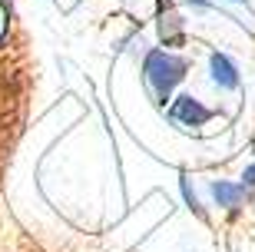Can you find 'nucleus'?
Listing matches in <instances>:
<instances>
[{"label":"nucleus","mask_w":255,"mask_h":252,"mask_svg":"<svg viewBox=\"0 0 255 252\" xmlns=\"http://www.w3.org/2000/svg\"><path fill=\"white\" fill-rule=\"evenodd\" d=\"M186 70H189V63H186L182 56H176V53H166V50H152V53L146 56L142 73H146V83H149L156 103H166V100H169L172 86L186 76Z\"/></svg>","instance_id":"1"},{"label":"nucleus","mask_w":255,"mask_h":252,"mask_svg":"<svg viewBox=\"0 0 255 252\" xmlns=\"http://www.w3.org/2000/svg\"><path fill=\"white\" fill-rule=\"evenodd\" d=\"M169 116L182 126H202V123L212 120V110L202 106L199 100H192V96H176V103L169 106Z\"/></svg>","instance_id":"2"},{"label":"nucleus","mask_w":255,"mask_h":252,"mask_svg":"<svg viewBox=\"0 0 255 252\" xmlns=\"http://www.w3.org/2000/svg\"><path fill=\"white\" fill-rule=\"evenodd\" d=\"M209 70H212V83H216L219 90H239V70L226 53H212Z\"/></svg>","instance_id":"3"},{"label":"nucleus","mask_w":255,"mask_h":252,"mask_svg":"<svg viewBox=\"0 0 255 252\" xmlns=\"http://www.w3.org/2000/svg\"><path fill=\"white\" fill-rule=\"evenodd\" d=\"M212 196H216L219 206H226V209H239V206L249 199V186H242V183H212Z\"/></svg>","instance_id":"4"},{"label":"nucleus","mask_w":255,"mask_h":252,"mask_svg":"<svg viewBox=\"0 0 255 252\" xmlns=\"http://www.w3.org/2000/svg\"><path fill=\"white\" fill-rule=\"evenodd\" d=\"M159 33H162V40H166V37H172V33H179V17H176V13H169V17H162V23H159Z\"/></svg>","instance_id":"5"},{"label":"nucleus","mask_w":255,"mask_h":252,"mask_svg":"<svg viewBox=\"0 0 255 252\" xmlns=\"http://www.w3.org/2000/svg\"><path fill=\"white\" fill-rule=\"evenodd\" d=\"M182 196H186V203L192 206V209H199V203H196V193H192V186H189V179L182 176Z\"/></svg>","instance_id":"6"},{"label":"nucleus","mask_w":255,"mask_h":252,"mask_svg":"<svg viewBox=\"0 0 255 252\" xmlns=\"http://www.w3.org/2000/svg\"><path fill=\"white\" fill-rule=\"evenodd\" d=\"M242 179H246V183H242V186H255V166H249L246 173H242Z\"/></svg>","instance_id":"7"},{"label":"nucleus","mask_w":255,"mask_h":252,"mask_svg":"<svg viewBox=\"0 0 255 252\" xmlns=\"http://www.w3.org/2000/svg\"><path fill=\"white\" fill-rule=\"evenodd\" d=\"M7 33V10H3V3H0V37Z\"/></svg>","instance_id":"8"},{"label":"nucleus","mask_w":255,"mask_h":252,"mask_svg":"<svg viewBox=\"0 0 255 252\" xmlns=\"http://www.w3.org/2000/svg\"><path fill=\"white\" fill-rule=\"evenodd\" d=\"M236 3H242V0H236Z\"/></svg>","instance_id":"9"}]
</instances>
